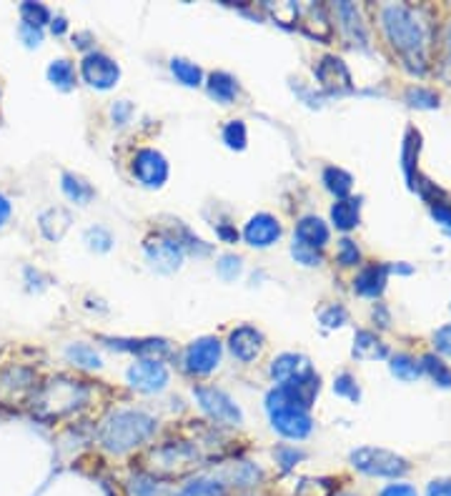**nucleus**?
Segmentation results:
<instances>
[{
  "label": "nucleus",
  "instance_id": "42",
  "mask_svg": "<svg viewBox=\"0 0 451 496\" xmlns=\"http://www.w3.org/2000/svg\"><path fill=\"white\" fill-rule=\"evenodd\" d=\"M20 18L26 26H33V28L43 30L45 23H51V11L45 8L43 3H23L20 5Z\"/></svg>",
  "mask_w": 451,
  "mask_h": 496
},
{
  "label": "nucleus",
  "instance_id": "48",
  "mask_svg": "<svg viewBox=\"0 0 451 496\" xmlns=\"http://www.w3.org/2000/svg\"><path fill=\"white\" fill-rule=\"evenodd\" d=\"M319 322L323 329H338V326H344V323L349 322V314H346V308L344 306L334 304V306H329L321 311Z\"/></svg>",
  "mask_w": 451,
  "mask_h": 496
},
{
  "label": "nucleus",
  "instance_id": "50",
  "mask_svg": "<svg viewBox=\"0 0 451 496\" xmlns=\"http://www.w3.org/2000/svg\"><path fill=\"white\" fill-rule=\"evenodd\" d=\"M292 256L299 263H304V266H319V263H321V253H319V251H316V248L301 246V244H293V246H292Z\"/></svg>",
  "mask_w": 451,
  "mask_h": 496
},
{
  "label": "nucleus",
  "instance_id": "58",
  "mask_svg": "<svg viewBox=\"0 0 451 496\" xmlns=\"http://www.w3.org/2000/svg\"><path fill=\"white\" fill-rule=\"evenodd\" d=\"M374 322H378L381 329H389V323H392V316H389V308L384 306V304H377L374 308Z\"/></svg>",
  "mask_w": 451,
  "mask_h": 496
},
{
  "label": "nucleus",
  "instance_id": "11",
  "mask_svg": "<svg viewBox=\"0 0 451 496\" xmlns=\"http://www.w3.org/2000/svg\"><path fill=\"white\" fill-rule=\"evenodd\" d=\"M133 175L146 186V189H160L168 181V161L156 148H141L133 156Z\"/></svg>",
  "mask_w": 451,
  "mask_h": 496
},
{
  "label": "nucleus",
  "instance_id": "14",
  "mask_svg": "<svg viewBox=\"0 0 451 496\" xmlns=\"http://www.w3.org/2000/svg\"><path fill=\"white\" fill-rule=\"evenodd\" d=\"M229 349H231V353L238 361L251 364V361H256L261 356L263 334L256 326H248V323L246 326H238L229 336Z\"/></svg>",
  "mask_w": 451,
  "mask_h": 496
},
{
  "label": "nucleus",
  "instance_id": "13",
  "mask_svg": "<svg viewBox=\"0 0 451 496\" xmlns=\"http://www.w3.org/2000/svg\"><path fill=\"white\" fill-rule=\"evenodd\" d=\"M268 416H271V426L276 429L278 434L286 438H293V441L306 438L311 434V429H314V422H311L308 411L304 409L284 407V409L271 411Z\"/></svg>",
  "mask_w": 451,
  "mask_h": 496
},
{
  "label": "nucleus",
  "instance_id": "32",
  "mask_svg": "<svg viewBox=\"0 0 451 496\" xmlns=\"http://www.w3.org/2000/svg\"><path fill=\"white\" fill-rule=\"evenodd\" d=\"M171 74L175 75L178 83H183V86L189 88H198L204 83V71H201V66H196L193 60L174 58L171 60Z\"/></svg>",
  "mask_w": 451,
  "mask_h": 496
},
{
  "label": "nucleus",
  "instance_id": "22",
  "mask_svg": "<svg viewBox=\"0 0 451 496\" xmlns=\"http://www.w3.org/2000/svg\"><path fill=\"white\" fill-rule=\"evenodd\" d=\"M386 281H389V266L386 263H371V266L362 268V274L354 281V289L359 296L378 298L386 289Z\"/></svg>",
  "mask_w": 451,
  "mask_h": 496
},
{
  "label": "nucleus",
  "instance_id": "45",
  "mask_svg": "<svg viewBox=\"0 0 451 496\" xmlns=\"http://www.w3.org/2000/svg\"><path fill=\"white\" fill-rule=\"evenodd\" d=\"M274 456H276V464L284 471H292V469H296V464H301L306 459V453L301 452V449H296V446H278L276 452H274Z\"/></svg>",
  "mask_w": 451,
  "mask_h": 496
},
{
  "label": "nucleus",
  "instance_id": "26",
  "mask_svg": "<svg viewBox=\"0 0 451 496\" xmlns=\"http://www.w3.org/2000/svg\"><path fill=\"white\" fill-rule=\"evenodd\" d=\"M74 216L66 208H48L45 213H41V231L48 241H60L66 231L71 229Z\"/></svg>",
  "mask_w": 451,
  "mask_h": 496
},
{
  "label": "nucleus",
  "instance_id": "30",
  "mask_svg": "<svg viewBox=\"0 0 451 496\" xmlns=\"http://www.w3.org/2000/svg\"><path fill=\"white\" fill-rule=\"evenodd\" d=\"M166 234L171 236L175 244L183 248V253H186V251H189V253H196V256H206V253H211V246L206 244L204 238H198L196 234H191V229H186L181 221H174V226H171Z\"/></svg>",
  "mask_w": 451,
  "mask_h": 496
},
{
  "label": "nucleus",
  "instance_id": "39",
  "mask_svg": "<svg viewBox=\"0 0 451 496\" xmlns=\"http://www.w3.org/2000/svg\"><path fill=\"white\" fill-rule=\"evenodd\" d=\"M404 98H407V103L411 108H419V111H432V108H439V103H441L437 90L424 86L407 88Z\"/></svg>",
  "mask_w": 451,
  "mask_h": 496
},
{
  "label": "nucleus",
  "instance_id": "25",
  "mask_svg": "<svg viewBox=\"0 0 451 496\" xmlns=\"http://www.w3.org/2000/svg\"><path fill=\"white\" fill-rule=\"evenodd\" d=\"M331 221L338 231H354L362 221V201L359 198H341L331 205Z\"/></svg>",
  "mask_w": 451,
  "mask_h": 496
},
{
  "label": "nucleus",
  "instance_id": "15",
  "mask_svg": "<svg viewBox=\"0 0 451 496\" xmlns=\"http://www.w3.org/2000/svg\"><path fill=\"white\" fill-rule=\"evenodd\" d=\"M281 234H284L281 223L271 213H256L246 223V229H244V238H246L248 246L253 248L274 246L278 238H281Z\"/></svg>",
  "mask_w": 451,
  "mask_h": 496
},
{
  "label": "nucleus",
  "instance_id": "59",
  "mask_svg": "<svg viewBox=\"0 0 451 496\" xmlns=\"http://www.w3.org/2000/svg\"><path fill=\"white\" fill-rule=\"evenodd\" d=\"M11 213H13V205H11V201L0 193V229L8 223V219H11Z\"/></svg>",
  "mask_w": 451,
  "mask_h": 496
},
{
  "label": "nucleus",
  "instance_id": "7",
  "mask_svg": "<svg viewBox=\"0 0 451 496\" xmlns=\"http://www.w3.org/2000/svg\"><path fill=\"white\" fill-rule=\"evenodd\" d=\"M144 251H146V259L151 261L153 268H159L160 274H174L181 268V263H183V248L175 244L171 236L166 234V231H160V234H151L144 241Z\"/></svg>",
  "mask_w": 451,
  "mask_h": 496
},
{
  "label": "nucleus",
  "instance_id": "21",
  "mask_svg": "<svg viewBox=\"0 0 451 496\" xmlns=\"http://www.w3.org/2000/svg\"><path fill=\"white\" fill-rule=\"evenodd\" d=\"M216 479H219L226 489L229 486H236V489H251V486H256V484H261L263 479V471L256 464H248V461H233L229 467H223L216 474Z\"/></svg>",
  "mask_w": 451,
  "mask_h": 496
},
{
  "label": "nucleus",
  "instance_id": "49",
  "mask_svg": "<svg viewBox=\"0 0 451 496\" xmlns=\"http://www.w3.org/2000/svg\"><path fill=\"white\" fill-rule=\"evenodd\" d=\"M336 259L341 266H356V263L362 261V251L359 246L351 241V238H341L338 241V253H336Z\"/></svg>",
  "mask_w": 451,
  "mask_h": 496
},
{
  "label": "nucleus",
  "instance_id": "27",
  "mask_svg": "<svg viewBox=\"0 0 451 496\" xmlns=\"http://www.w3.org/2000/svg\"><path fill=\"white\" fill-rule=\"evenodd\" d=\"M419 151H422V133L416 128H407V136H404V146H401V168H404V175L408 181V189L416 178V161H419Z\"/></svg>",
  "mask_w": 451,
  "mask_h": 496
},
{
  "label": "nucleus",
  "instance_id": "1",
  "mask_svg": "<svg viewBox=\"0 0 451 496\" xmlns=\"http://www.w3.org/2000/svg\"><path fill=\"white\" fill-rule=\"evenodd\" d=\"M381 28L386 33V41L392 43L393 53L407 66V71L419 75L429 71L432 35L419 8L407 3L386 5L381 11Z\"/></svg>",
  "mask_w": 451,
  "mask_h": 496
},
{
  "label": "nucleus",
  "instance_id": "61",
  "mask_svg": "<svg viewBox=\"0 0 451 496\" xmlns=\"http://www.w3.org/2000/svg\"><path fill=\"white\" fill-rule=\"evenodd\" d=\"M51 30H53V35H63V33L68 30V20H66V18H56V20L51 23Z\"/></svg>",
  "mask_w": 451,
  "mask_h": 496
},
{
  "label": "nucleus",
  "instance_id": "5",
  "mask_svg": "<svg viewBox=\"0 0 451 496\" xmlns=\"http://www.w3.org/2000/svg\"><path fill=\"white\" fill-rule=\"evenodd\" d=\"M351 467L362 471L366 477H377V479H401L408 474V461L404 456L389 449H378V446H359L349 453Z\"/></svg>",
  "mask_w": 451,
  "mask_h": 496
},
{
  "label": "nucleus",
  "instance_id": "51",
  "mask_svg": "<svg viewBox=\"0 0 451 496\" xmlns=\"http://www.w3.org/2000/svg\"><path fill=\"white\" fill-rule=\"evenodd\" d=\"M429 211H432V219L451 231V201H444V198H441L437 204L429 205Z\"/></svg>",
  "mask_w": 451,
  "mask_h": 496
},
{
  "label": "nucleus",
  "instance_id": "52",
  "mask_svg": "<svg viewBox=\"0 0 451 496\" xmlns=\"http://www.w3.org/2000/svg\"><path fill=\"white\" fill-rule=\"evenodd\" d=\"M434 349H437L441 356H449L451 359V323L441 326L437 334H434Z\"/></svg>",
  "mask_w": 451,
  "mask_h": 496
},
{
  "label": "nucleus",
  "instance_id": "28",
  "mask_svg": "<svg viewBox=\"0 0 451 496\" xmlns=\"http://www.w3.org/2000/svg\"><path fill=\"white\" fill-rule=\"evenodd\" d=\"M60 189L63 193L78 205H86L93 201V196H96V189L88 183L86 178H81V175L75 174H63L60 175Z\"/></svg>",
  "mask_w": 451,
  "mask_h": 496
},
{
  "label": "nucleus",
  "instance_id": "16",
  "mask_svg": "<svg viewBox=\"0 0 451 496\" xmlns=\"http://www.w3.org/2000/svg\"><path fill=\"white\" fill-rule=\"evenodd\" d=\"M308 374H314V366L311 361L301 356V353H281L274 359L271 364V376L276 381L278 386H286V384H293V381L304 379Z\"/></svg>",
  "mask_w": 451,
  "mask_h": 496
},
{
  "label": "nucleus",
  "instance_id": "23",
  "mask_svg": "<svg viewBox=\"0 0 451 496\" xmlns=\"http://www.w3.org/2000/svg\"><path fill=\"white\" fill-rule=\"evenodd\" d=\"M296 244L319 251L329 244V226L319 216H304L296 223Z\"/></svg>",
  "mask_w": 451,
  "mask_h": 496
},
{
  "label": "nucleus",
  "instance_id": "6",
  "mask_svg": "<svg viewBox=\"0 0 451 496\" xmlns=\"http://www.w3.org/2000/svg\"><path fill=\"white\" fill-rule=\"evenodd\" d=\"M193 396H196V401L204 409V414H208L216 423L238 426L244 422V411L238 409V404L226 391L216 389V386H196Z\"/></svg>",
  "mask_w": 451,
  "mask_h": 496
},
{
  "label": "nucleus",
  "instance_id": "20",
  "mask_svg": "<svg viewBox=\"0 0 451 496\" xmlns=\"http://www.w3.org/2000/svg\"><path fill=\"white\" fill-rule=\"evenodd\" d=\"M103 341H105L111 349L128 351V353H136V356H141V359H156L160 353H168V351H171L166 338H108V336H103Z\"/></svg>",
  "mask_w": 451,
  "mask_h": 496
},
{
  "label": "nucleus",
  "instance_id": "47",
  "mask_svg": "<svg viewBox=\"0 0 451 496\" xmlns=\"http://www.w3.org/2000/svg\"><path fill=\"white\" fill-rule=\"evenodd\" d=\"M216 271H219V276L223 278V281H236V278L241 276L244 266H241V259H238V256L226 253V256H221L219 263H216Z\"/></svg>",
  "mask_w": 451,
  "mask_h": 496
},
{
  "label": "nucleus",
  "instance_id": "17",
  "mask_svg": "<svg viewBox=\"0 0 451 496\" xmlns=\"http://www.w3.org/2000/svg\"><path fill=\"white\" fill-rule=\"evenodd\" d=\"M35 386V374L30 368L11 366L0 374V399L3 401H20Z\"/></svg>",
  "mask_w": 451,
  "mask_h": 496
},
{
  "label": "nucleus",
  "instance_id": "41",
  "mask_svg": "<svg viewBox=\"0 0 451 496\" xmlns=\"http://www.w3.org/2000/svg\"><path fill=\"white\" fill-rule=\"evenodd\" d=\"M68 361L81 368H101V356L96 353V349H90L88 344H71L66 349Z\"/></svg>",
  "mask_w": 451,
  "mask_h": 496
},
{
  "label": "nucleus",
  "instance_id": "43",
  "mask_svg": "<svg viewBox=\"0 0 451 496\" xmlns=\"http://www.w3.org/2000/svg\"><path fill=\"white\" fill-rule=\"evenodd\" d=\"M223 143L231 148V151H244L248 143V131L244 120H231L226 123L223 128Z\"/></svg>",
  "mask_w": 451,
  "mask_h": 496
},
{
  "label": "nucleus",
  "instance_id": "35",
  "mask_svg": "<svg viewBox=\"0 0 451 496\" xmlns=\"http://www.w3.org/2000/svg\"><path fill=\"white\" fill-rule=\"evenodd\" d=\"M48 81L60 90H71L75 86V68L71 60L60 58L48 66Z\"/></svg>",
  "mask_w": 451,
  "mask_h": 496
},
{
  "label": "nucleus",
  "instance_id": "10",
  "mask_svg": "<svg viewBox=\"0 0 451 496\" xmlns=\"http://www.w3.org/2000/svg\"><path fill=\"white\" fill-rule=\"evenodd\" d=\"M81 75L90 88H98V90H108L118 83L121 78V68L113 58H108L105 53L98 50H90L86 53V58L81 60Z\"/></svg>",
  "mask_w": 451,
  "mask_h": 496
},
{
  "label": "nucleus",
  "instance_id": "18",
  "mask_svg": "<svg viewBox=\"0 0 451 496\" xmlns=\"http://www.w3.org/2000/svg\"><path fill=\"white\" fill-rule=\"evenodd\" d=\"M296 28H301L308 38L316 41H329L331 38V23L326 8L321 3H308V5H299V23Z\"/></svg>",
  "mask_w": 451,
  "mask_h": 496
},
{
  "label": "nucleus",
  "instance_id": "53",
  "mask_svg": "<svg viewBox=\"0 0 451 496\" xmlns=\"http://www.w3.org/2000/svg\"><path fill=\"white\" fill-rule=\"evenodd\" d=\"M20 38H23V43L28 45V48H38V45L43 43V30L41 28H33V26H26V23H20Z\"/></svg>",
  "mask_w": 451,
  "mask_h": 496
},
{
  "label": "nucleus",
  "instance_id": "29",
  "mask_svg": "<svg viewBox=\"0 0 451 496\" xmlns=\"http://www.w3.org/2000/svg\"><path fill=\"white\" fill-rule=\"evenodd\" d=\"M208 96L214 98V101L223 103V105H229L233 103L236 98V93H238V83H236V78L229 74H223V71H216V74L208 75Z\"/></svg>",
  "mask_w": 451,
  "mask_h": 496
},
{
  "label": "nucleus",
  "instance_id": "44",
  "mask_svg": "<svg viewBox=\"0 0 451 496\" xmlns=\"http://www.w3.org/2000/svg\"><path fill=\"white\" fill-rule=\"evenodd\" d=\"M86 244L90 251L105 253V251H111V246H113V236L108 234L103 226H93V229H88L86 231Z\"/></svg>",
  "mask_w": 451,
  "mask_h": 496
},
{
  "label": "nucleus",
  "instance_id": "2",
  "mask_svg": "<svg viewBox=\"0 0 451 496\" xmlns=\"http://www.w3.org/2000/svg\"><path fill=\"white\" fill-rule=\"evenodd\" d=\"M156 434V419L144 411H113L101 426V444L105 452L126 453L144 446Z\"/></svg>",
  "mask_w": 451,
  "mask_h": 496
},
{
  "label": "nucleus",
  "instance_id": "24",
  "mask_svg": "<svg viewBox=\"0 0 451 496\" xmlns=\"http://www.w3.org/2000/svg\"><path fill=\"white\" fill-rule=\"evenodd\" d=\"M354 356L362 359V361H381L389 356L386 344L371 331H356L354 336Z\"/></svg>",
  "mask_w": 451,
  "mask_h": 496
},
{
  "label": "nucleus",
  "instance_id": "4",
  "mask_svg": "<svg viewBox=\"0 0 451 496\" xmlns=\"http://www.w3.org/2000/svg\"><path fill=\"white\" fill-rule=\"evenodd\" d=\"M88 386L83 381L71 376H56L45 381L43 386L33 396V414L43 422L63 419L75 409H81L88 401Z\"/></svg>",
  "mask_w": 451,
  "mask_h": 496
},
{
  "label": "nucleus",
  "instance_id": "34",
  "mask_svg": "<svg viewBox=\"0 0 451 496\" xmlns=\"http://www.w3.org/2000/svg\"><path fill=\"white\" fill-rule=\"evenodd\" d=\"M422 371L426 376H432V381L441 386V389H451V368L441 359H439L437 353H426L422 361Z\"/></svg>",
  "mask_w": 451,
  "mask_h": 496
},
{
  "label": "nucleus",
  "instance_id": "57",
  "mask_svg": "<svg viewBox=\"0 0 451 496\" xmlns=\"http://www.w3.org/2000/svg\"><path fill=\"white\" fill-rule=\"evenodd\" d=\"M216 234H219L226 244H236V241H238V231H236L233 226H229V223H219V226H216Z\"/></svg>",
  "mask_w": 451,
  "mask_h": 496
},
{
  "label": "nucleus",
  "instance_id": "3",
  "mask_svg": "<svg viewBox=\"0 0 451 496\" xmlns=\"http://www.w3.org/2000/svg\"><path fill=\"white\" fill-rule=\"evenodd\" d=\"M204 456L191 441H166L160 446L148 449L146 456L141 459V471L156 477L159 482L168 479H181L189 477L191 471L201 467Z\"/></svg>",
  "mask_w": 451,
  "mask_h": 496
},
{
  "label": "nucleus",
  "instance_id": "40",
  "mask_svg": "<svg viewBox=\"0 0 451 496\" xmlns=\"http://www.w3.org/2000/svg\"><path fill=\"white\" fill-rule=\"evenodd\" d=\"M266 11L284 28H296V23H299V5L293 0H284V3H276V5L266 3Z\"/></svg>",
  "mask_w": 451,
  "mask_h": 496
},
{
  "label": "nucleus",
  "instance_id": "63",
  "mask_svg": "<svg viewBox=\"0 0 451 496\" xmlns=\"http://www.w3.org/2000/svg\"><path fill=\"white\" fill-rule=\"evenodd\" d=\"M449 53H451V28H449Z\"/></svg>",
  "mask_w": 451,
  "mask_h": 496
},
{
  "label": "nucleus",
  "instance_id": "36",
  "mask_svg": "<svg viewBox=\"0 0 451 496\" xmlns=\"http://www.w3.org/2000/svg\"><path fill=\"white\" fill-rule=\"evenodd\" d=\"M128 496H163V482L151 474L136 471L128 479Z\"/></svg>",
  "mask_w": 451,
  "mask_h": 496
},
{
  "label": "nucleus",
  "instance_id": "64",
  "mask_svg": "<svg viewBox=\"0 0 451 496\" xmlns=\"http://www.w3.org/2000/svg\"><path fill=\"white\" fill-rule=\"evenodd\" d=\"M341 496H354V494H341Z\"/></svg>",
  "mask_w": 451,
  "mask_h": 496
},
{
  "label": "nucleus",
  "instance_id": "54",
  "mask_svg": "<svg viewBox=\"0 0 451 496\" xmlns=\"http://www.w3.org/2000/svg\"><path fill=\"white\" fill-rule=\"evenodd\" d=\"M111 116L116 120V126H126L128 118L133 116V105L128 101H118L113 108H111Z\"/></svg>",
  "mask_w": 451,
  "mask_h": 496
},
{
  "label": "nucleus",
  "instance_id": "37",
  "mask_svg": "<svg viewBox=\"0 0 451 496\" xmlns=\"http://www.w3.org/2000/svg\"><path fill=\"white\" fill-rule=\"evenodd\" d=\"M336 482L334 479H299L292 489V496H334Z\"/></svg>",
  "mask_w": 451,
  "mask_h": 496
},
{
  "label": "nucleus",
  "instance_id": "62",
  "mask_svg": "<svg viewBox=\"0 0 451 496\" xmlns=\"http://www.w3.org/2000/svg\"><path fill=\"white\" fill-rule=\"evenodd\" d=\"M90 38H93L90 33H81V35H75V45H78V48H88L86 41H90Z\"/></svg>",
  "mask_w": 451,
  "mask_h": 496
},
{
  "label": "nucleus",
  "instance_id": "33",
  "mask_svg": "<svg viewBox=\"0 0 451 496\" xmlns=\"http://www.w3.org/2000/svg\"><path fill=\"white\" fill-rule=\"evenodd\" d=\"M389 371H392L396 379L401 381H416L422 376V364L414 359V356H408V353H396L389 359Z\"/></svg>",
  "mask_w": 451,
  "mask_h": 496
},
{
  "label": "nucleus",
  "instance_id": "8",
  "mask_svg": "<svg viewBox=\"0 0 451 496\" xmlns=\"http://www.w3.org/2000/svg\"><path fill=\"white\" fill-rule=\"evenodd\" d=\"M128 384L141 394H159L168 386V368L159 359H138L128 368Z\"/></svg>",
  "mask_w": 451,
  "mask_h": 496
},
{
  "label": "nucleus",
  "instance_id": "19",
  "mask_svg": "<svg viewBox=\"0 0 451 496\" xmlns=\"http://www.w3.org/2000/svg\"><path fill=\"white\" fill-rule=\"evenodd\" d=\"M336 15H338V20H341V30H344V35L349 38L351 43L359 45V48H364V50H369V30H366L364 20H362L359 8H356L354 3L341 0V3H336Z\"/></svg>",
  "mask_w": 451,
  "mask_h": 496
},
{
  "label": "nucleus",
  "instance_id": "55",
  "mask_svg": "<svg viewBox=\"0 0 451 496\" xmlns=\"http://www.w3.org/2000/svg\"><path fill=\"white\" fill-rule=\"evenodd\" d=\"M378 496H419L416 494V489L411 486V484H389V486H384Z\"/></svg>",
  "mask_w": 451,
  "mask_h": 496
},
{
  "label": "nucleus",
  "instance_id": "38",
  "mask_svg": "<svg viewBox=\"0 0 451 496\" xmlns=\"http://www.w3.org/2000/svg\"><path fill=\"white\" fill-rule=\"evenodd\" d=\"M226 486L216 479V477H198L191 484L183 486L181 496H226Z\"/></svg>",
  "mask_w": 451,
  "mask_h": 496
},
{
  "label": "nucleus",
  "instance_id": "46",
  "mask_svg": "<svg viewBox=\"0 0 451 496\" xmlns=\"http://www.w3.org/2000/svg\"><path fill=\"white\" fill-rule=\"evenodd\" d=\"M334 391L338 396H346L351 401H359V399H362V389H359V384H356V379L351 376L349 371H344V374L336 376Z\"/></svg>",
  "mask_w": 451,
  "mask_h": 496
},
{
  "label": "nucleus",
  "instance_id": "31",
  "mask_svg": "<svg viewBox=\"0 0 451 496\" xmlns=\"http://www.w3.org/2000/svg\"><path fill=\"white\" fill-rule=\"evenodd\" d=\"M323 186L341 201V198H346L351 193V189H354V178H351V174H346L344 168L329 166V168L323 171Z\"/></svg>",
  "mask_w": 451,
  "mask_h": 496
},
{
  "label": "nucleus",
  "instance_id": "12",
  "mask_svg": "<svg viewBox=\"0 0 451 496\" xmlns=\"http://www.w3.org/2000/svg\"><path fill=\"white\" fill-rule=\"evenodd\" d=\"M316 81L321 83V88L331 96H341V93H351L354 90V81H351L349 68L346 63L336 56H323L319 60V66L314 68Z\"/></svg>",
  "mask_w": 451,
  "mask_h": 496
},
{
  "label": "nucleus",
  "instance_id": "9",
  "mask_svg": "<svg viewBox=\"0 0 451 496\" xmlns=\"http://www.w3.org/2000/svg\"><path fill=\"white\" fill-rule=\"evenodd\" d=\"M186 371L196 376H208L211 371H216L221 364V341L216 336H204L198 341L189 344L186 356H183Z\"/></svg>",
  "mask_w": 451,
  "mask_h": 496
},
{
  "label": "nucleus",
  "instance_id": "60",
  "mask_svg": "<svg viewBox=\"0 0 451 496\" xmlns=\"http://www.w3.org/2000/svg\"><path fill=\"white\" fill-rule=\"evenodd\" d=\"M389 274H414V266H407V263H389Z\"/></svg>",
  "mask_w": 451,
  "mask_h": 496
},
{
  "label": "nucleus",
  "instance_id": "56",
  "mask_svg": "<svg viewBox=\"0 0 451 496\" xmlns=\"http://www.w3.org/2000/svg\"><path fill=\"white\" fill-rule=\"evenodd\" d=\"M426 496H451V479H434V482H429Z\"/></svg>",
  "mask_w": 451,
  "mask_h": 496
}]
</instances>
